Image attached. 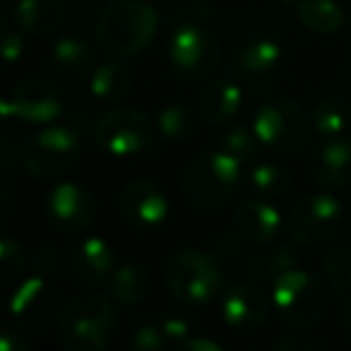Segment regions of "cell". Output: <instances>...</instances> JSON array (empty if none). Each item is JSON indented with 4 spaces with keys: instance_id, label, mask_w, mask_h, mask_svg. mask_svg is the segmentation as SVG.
Masks as SVG:
<instances>
[{
    "instance_id": "obj_1",
    "label": "cell",
    "mask_w": 351,
    "mask_h": 351,
    "mask_svg": "<svg viewBox=\"0 0 351 351\" xmlns=\"http://www.w3.org/2000/svg\"><path fill=\"white\" fill-rule=\"evenodd\" d=\"M159 27L156 10L145 0H113L97 20V44L108 58L128 60L145 53Z\"/></svg>"
},
{
    "instance_id": "obj_2",
    "label": "cell",
    "mask_w": 351,
    "mask_h": 351,
    "mask_svg": "<svg viewBox=\"0 0 351 351\" xmlns=\"http://www.w3.org/2000/svg\"><path fill=\"white\" fill-rule=\"evenodd\" d=\"M243 186V164L221 149L197 154L181 176V195L193 210L217 212Z\"/></svg>"
},
{
    "instance_id": "obj_3",
    "label": "cell",
    "mask_w": 351,
    "mask_h": 351,
    "mask_svg": "<svg viewBox=\"0 0 351 351\" xmlns=\"http://www.w3.org/2000/svg\"><path fill=\"white\" fill-rule=\"evenodd\" d=\"M116 330V306L99 291L77 293L60 308L58 335L68 351H106Z\"/></svg>"
},
{
    "instance_id": "obj_4",
    "label": "cell",
    "mask_w": 351,
    "mask_h": 351,
    "mask_svg": "<svg viewBox=\"0 0 351 351\" xmlns=\"http://www.w3.org/2000/svg\"><path fill=\"white\" fill-rule=\"evenodd\" d=\"M164 282L176 301L188 306H205L221 293L224 269L215 253L183 248L166 260Z\"/></svg>"
},
{
    "instance_id": "obj_5",
    "label": "cell",
    "mask_w": 351,
    "mask_h": 351,
    "mask_svg": "<svg viewBox=\"0 0 351 351\" xmlns=\"http://www.w3.org/2000/svg\"><path fill=\"white\" fill-rule=\"evenodd\" d=\"M166 53L173 73L188 82L210 77L221 63V44L217 34L195 20H183L173 27Z\"/></svg>"
},
{
    "instance_id": "obj_6",
    "label": "cell",
    "mask_w": 351,
    "mask_h": 351,
    "mask_svg": "<svg viewBox=\"0 0 351 351\" xmlns=\"http://www.w3.org/2000/svg\"><path fill=\"white\" fill-rule=\"evenodd\" d=\"M311 118L291 99H269L258 108L253 118V130L260 145L277 154H301L311 145Z\"/></svg>"
},
{
    "instance_id": "obj_7",
    "label": "cell",
    "mask_w": 351,
    "mask_h": 351,
    "mask_svg": "<svg viewBox=\"0 0 351 351\" xmlns=\"http://www.w3.org/2000/svg\"><path fill=\"white\" fill-rule=\"evenodd\" d=\"M80 135L70 125H49L25 142L22 166L36 181H60L77 166Z\"/></svg>"
},
{
    "instance_id": "obj_8",
    "label": "cell",
    "mask_w": 351,
    "mask_h": 351,
    "mask_svg": "<svg viewBox=\"0 0 351 351\" xmlns=\"http://www.w3.org/2000/svg\"><path fill=\"white\" fill-rule=\"evenodd\" d=\"M272 306L293 330L317 325L327 311V291L317 277L303 269H289L272 284Z\"/></svg>"
},
{
    "instance_id": "obj_9",
    "label": "cell",
    "mask_w": 351,
    "mask_h": 351,
    "mask_svg": "<svg viewBox=\"0 0 351 351\" xmlns=\"http://www.w3.org/2000/svg\"><path fill=\"white\" fill-rule=\"evenodd\" d=\"M344 229V207L330 193L306 195L287 217V234L296 245H325Z\"/></svg>"
},
{
    "instance_id": "obj_10",
    "label": "cell",
    "mask_w": 351,
    "mask_h": 351,
    "mask_svg": "<svg viewBox=\"0 0 351 351\" xmlns=\"http://www.w3.org/2000/svg\"><path fill=\"white\" fill-rule=\"evenodd\" d=\"M8 315L12 325L25 335H44L60 317V301L56 282L39 274H29L17 282L8 303Z\"/></svg>"
},
{
    "instance_id": "obj_11",
    "label": "cell",
    "mask_w": 351,
    "mask_h": 351,
    "mask_svg": "<svg viewBox=\"0 0 351 351\" xmlns=\"http://www.w3.org/2000/svg\"><path fill=\"white\" fill-rule=\"evenodd\" d=\"M94 142L106 154L128 159L154 145V125L137 108H111L94 125Z\"/></svg>"
},
{
    "instance_id": "obj_12",
    "label": "cell",
    "mask_w": 351,
    "mask_h": 351,
    "mask_svg": "<svg viewBox=\"0 0 351 351\" xmlns=\"http://www.w3.org/2000/svg\"><path fill=\"white\" fill-rule=\"evenodd\" d=\"M46 219L60 234H80L97 217V200L84 186L60 181L46 195Z\"/></svg>"
},
{
    "instance_id": "obj_13",
    "label": "cell",
    "mask_w": 351,
    "mask_h": 351,
    "mask_svg": "<svg viewBox=\"0 0 351 351\" xmlns=\"http://www.w3.org/2000/svg\"><path fill=\"white\" fill-rule=\"evenodd\" d=\"M118 210L123 219L135 229H156L169 219V197L164 188L152 178H137L128 183L118 195Z\"/></svg>"
},
{
    "instance_id": "obj_14",
    "label": "cell",
    "mask_w": 351,
    "mask_h": 351,
    "mask_svg": "<svg viewBox=\"0 0 351 351\" xmlns=\"http://www.w3.org/2000/svg\"><path fill=\"white\" fill-rule=\"evenodd\" d=\"M284 60V46L272 34H255L243 39L234 49L231 68L239 77L250 82L253 87H263L272 80Z\"/></svg>"
},
{
    "instance_id": "obj_15",
    "label": "cell",
    "mask_w": 351,
    "mask_h": 351,
    "mask_svg": "<svg viewBox=\"0 0 351 351\" xmlns=\"http://www.w3.org/2000/svg\"><path fill=\"white\" fill-rule=\"evenodd\" d=\"M8 99L15 118L25 125H51L63 113L58 89L44 77H25L12 87Z\"/></svg>"
},
{
    "instance_id": "obj_16",
    "label": "cell",
    "mask_w": 351,
    "mask_h": 351,
    "mask_svg": "<svg viewBox=\"0 0 351 351\" xmlns=\"http://www.w3.org/2000/svg\"><path fill=\"white\" fill-rule=\"evenodd\" d=\"M311 183L320 188L351 186V140L349 137H322L311 147L306 161Z\"/></svg>"
},
{
    "instance_id": "obj_17",
    "label": "cell",
    "mask_w": 351,
    "mask_h": 351,
    "mask_svg": "<svg viewBox=\"0 0 351 351\" xmlns=\"http://www.w3.org/2000/svg\"><path fill=\"white\" fill-rule=\"evenodd\" d=\"M116 267V250L101 236H84L70 250V269L82 287H108Z\"/></svg>"
},
{
    "instance_id": "obj_18",
    "label": "cell",
    "mask_w": 351,
    "mask_h": 351,
    "mask_svg": "<svg viewBox=\"0 0 351 351\" xmlns=\"http://www.w3.org/2000/svg\"><path fill=\"white\" fill-rule=\"evenodd\" d=\"M267 315L269 298L255 282H236L221 298V317L236 332H258Z\"/></svg>"
},
{
    "instance_id": "obj_19",
    "label": "cell",
    "mask_w": 351,
    "mask_h": 351,
    "mask_svg": "<svg viewBox=\"0 0 351 351\" xmlns=\"http://www.w3.org/2000/svg\"><path fill=\"white\" fill-rule=\"evenodd\" d=\"M282 212L263 197H250L243 200L234 212V226L236 234L243 241L255 245L272 243L282 231Z\"/></svg>"
},
{
    "instance_id": "obj_20",
    "label": "cell",
    "mask_w": 351,
    "mask_h": 351,
    "mask_svg": "<svg viewBox=\"0 0 351 351\" xmlns=\"http://www.w3.org/2000/svg\"><path fill=\"white\" fill-rule=\"evenodd\" d=\"M241 106H243V87L229 77L210 80L200 89L195 101V111L200 121L210 123V125L229 123L241 111Z\"/></svg>"
},
{
    "instance_id": "obj_21",
    "label": "cell",
    "mask_w": 351,
    "mask_h": 351,
    "mask_svg": "<svg viewBox=\"0 0 351 351\" xmlns=\"http://www.w3.org/2000/svg\"><path fill=\"white\" fill-rule=\"evenodd\" d=\"M65 0H17L15 25L27 36H49L65 22Z\"/></svg>"
},
{
    "instance_id": "obj_22",
    "label": "cell",
    "mask_w": 351,
    "mask_h": 351,
    "mask_svg": "<svg viewBox=\"0 0 351 351\" xmlns=\"http://www.w3.org/2000/svg\"><path fill=\"white\" fill-rule=\"evenodd\" d=\"M298 260H301V250L291 241V243L274 245L269 250L250 255L248 263H245V272L258 284H274L289 269H296Z\"/></svg>"
},
{
    "instance_id": "obj_23",
    "label": "cell",
    "mask_w": 351,
    "mask_h": 351,
    "mask_svg": "<svg viewBox=\"0 0 351 351\" xmlns=\"http://www.w3.org/2000/svg\"><path fill=\"white\" fill-rule=\"evenodd\" d=\"M132 77L128 73L125 65H121L118 60H106V63L97 65L89 77V92L99 104H121L123 99L130 94Z\"/></svg>"
},
{
    "instance_id": "obj_24",
    "label": "cell",
    "mask_w": 351,
    "mask_h": 351,
    "mask_svg": "<svg viewBox=\"0 0 351 351\" xmlns=\"http://www.w3.org/2000/svg\"><path fill=\"white\" fill-rule=\"evenodd\" d=\"M298 22L313 34L330 36L339 32L346 22L344 8L337 0H298L296 3Z\"/></svg>"
},
{
    "instance_id": "obj_25",
    "label": "cell",
    "mask_w": 351,
    "mask_h": 351,
    "mask_svg": "<svg viewBox=\"0 0 351 351\" xmlns=\"http://www.w3.org/2000/svg\"><path fill=\"white\" fill-rule=\"evenodd\" d=\"M108 291H111L113 301L121 303V306H137L152 291L149 272L137 263L121 265V267H116L111 282H108Z\"/></svg>"
},
{
    "instance_id": "obj_26",
    "label": "cell",
    "mask_w": 351,
    "mask_h": 351,
    "mask_svg": "<svg viewBox=\"0 0 351 351\" xmlns=\"http://www.w3.org/2000/svg\"><path fill=\"white\" fill-rule=\"evenodd\" d=\"M51 63L63 75H82L92 68L94 49L84 36L80 34H63L51 46Z\"/></svg>"
},
{
    "instance_id": "obj_27",
    "label": "cell",
    "mask_w": 351,
    "mask_h": 351,
    "mask_svg": "<svg viewBox=\"0 0 351 351\" xmlns=\"http://www.w3.org/2000/svg\"><path fill=\"white\" fill-rule=\"evenodd\" d=\"M308 118L322 137H346L351 128V106L339 97H322L313 104Z\"/></svg>"
},
{
    "instance_id": "obj_28",
    "label": "cell",
    "mask_w": 351,
    "mask_h": 351,
    "mask_svg": "<svg viewBox=\"0 0 351 351\" xmlns=\"http://www.w3.org/2000/svg\"><path fill=\"white\" fill-rule=\"evenodd\" d=\"M197 118H200L197 111L188 106V104H181V101L166 104V106L159 108V113H156V130H159V135L164 137L166 142L181 145L188 137H193V132H195V128H197Z\"/></svg>"
},
{
    "instance_id": "obj_29",
    "label": "cell",
    "mask_w": 351,
    "mask_h": 351,
    "mask_svg": "<svg viewBox=\"0 0 351 351\" xmlns=\"http://www.w3.org/2000/svg\"><path fill=\"white\" fill-rule=\"evenodd\" d=\"M248 181L250 188L258 193L263 200H282L289 191H291V173L284 166L274 164V161H253L248 169Z\"/></svg>"
},
{
    "instance_id": "obj_30",
    "label": "cell",
    "mask_w": 351,
    "mask_h": 351,
    "mask_svg": "<svg viewBox=\"0 0 351 351\" xmlns=\"http://www.w3.org/2000/svg\"><path fill=\"white\" fill-rule=\"evenodd\" d=\"M325 274L335 293L351 303V241H335L325 253Z\"/></svg>"
},
{
    "instance_id": "obj_31",
    "label": "cell",
    "mask_w": 351,
    "mask_h": 351,
    "mask_svg": "<svg viewBox=\"0 0 351 351\" xmlns=\"http://www.w3.org/2000/svg\"><path fill=\"white\" fill-rule=\"evenodd\" d=\"M219 149L224 154L234 156L241 164H253L260 156V145L258 135H255L253 125H241V123H234V125H226L224 130L219 132Z\"/></svg>"
},
{
    "instance_id": "obj_32",
    "label": "cell",
    "mask_w": 351,
    "mask_h": 351,
    "mask_svg": "<svg viewBox=\"0 0 351 351\" xmlns=\"http://www.w3.org/2000/svg\"><path fill=\"white\" fill-rule=\"evenodd\" d=\"M25 272V248L10 236H0V289L20 282Z\"/></svg>"
},
{
    "instance_id": "obj_33",
    "label": "cell",
    "mask_w": 351,
    "mask_h": 351,
    "mask_svg": "<svg viewBox=\"0 0 351 351\" xmlns=\"http://www.w3.org/2000/svg\"><path fill=\"white\" fill-rule=\"evenodd\" d=\"M130 349L132 351H169V341H166L164 332H161L159 322H145L140 325L130 337Z\"/></svg>"
},
{
    "instance_id": "obj_34",
    "label": "cell",
    "mask_w": 351,
    "mask_h": 351,
    "mask_svg": "<svg viewBox=\"0 0 351 351\" xmlns=\"http://www.w3.org/2000/svg\"><path fill=\"white\" fill-rule=\"evenodd\" d=\"M60 269H63V253L56 245H39L34 253V260H32V274H39V277L56 282Z\"/></svg>"
},
{
    "instance_id": "obj_35",
    "label": "cell",
    "mask_w": 351,
    "mask_h": 351,
    "mask_svg": "<svg viewBox=\"0 0 351 351\" xmlns=\"http://www.w3.org/2000/svg\"><path fill=\"white\" fill-rule=\"evenodd\" d=\"M159 325H161V332H164L171 349H181V346L193 337L191 320L183 315H169V317H164Z\"/></svg>"
},
{
    "instance_id": "obj_36",
    "label": "cell",
    "mask_w": 351,
    "mask_h": 351,
    "mask_svg": "<svg viewBox=\"0 0 351 351\" xmlns=\"http://www.w3.org/2000/svg\"><path fill=\"white\" fill-rule=\"evenodd\" d=\"M25 56V36L22 32H0V65H12Z\"/></svg>"
},
{
    "instance_id": "obj_37",
    "label": "cell",
    "mask_w": 351,
    "mask_h": 351,
    "mask_svg": "<svg viewBox=\"0 0 351 351\" xmlns=\"http://www.w3.org/2000/svg\"><path fill=\"white\" fill-rule=\"evenodd\" d=\"M272 351H322V346L303 332H287L274 341Z\"/></svg>"
},
{
    "instance_id": "obj_38",
    "label": "cell",
    "mask_w": 351,
    "mask_h": 351,
    "mask_svg": "<svg viewBox=\"0 0 351 351\" xmlns=\"http://www.w3.org/2000/svg\"><path fill=\"white\" fill-rule=\"evenodd\" d=\"M22 149H25V145H20L15 135L0 132V166L3 169H12V166L22 164Z\"/></svg>"
},
{
    "instance_id": "obj_39",
    "label": "cell",
    "mask_w": 351,
    "mask_h": 351,
    "mask_svg": "<svg viewBox=\"0 0 351 351\" xmlns=\"http://www.w3.org/2000/svg\"><path fill=\"white\" fill-rule=\"evenodd\" d=\"M241 236L231 234V231H224L215 239V245H212V253L217 255L219 260H231L241 253Z\"/></svg>"
},
{
    "instance_id": "obj_40",
    "label": "cell",
    "mask_w": 351,
    "mask_h": 351,
    "mask_svg": "<svg viewBox=\"0 0 351 351\" xmlns=\"http://www.w3.org/2000/svg\"><path fill=\"white\" fill-rule=\"evenodd\" d=\"M0 351H29V344L22 335L12 330H0Z\"/></svg>"
},
{
    "instance_id": "obj_41",
    "label": "cell",
    "mask_w": 351,
    "mask_h": 351,
    "mask_svg": "<svg viewBox=\"0 0 351 351\" xmlns=\"http://www.w3.org/2000/svg\"><path fill=\"white\" fill-rule=\"evenodd\" d=\"M176 351H224L215 339H207V337H191L181 349Z\"/></svg>"
},
{
    "instance_id": "obj_42",
    "label": "cell",
    "mask_w": 351,
    "mask_h": 351,
    "mask_svg": "<svg viewBox=\"0 0 351 351\" xmlns=\"http://www.w3.org/2000/svg\"><path fill=\"white\" fill-rule=\"evenodd\" d=\"M8 217H10V195H8V191L0 183V226L5 224Z\"/></svg>"
},
{
    "instance_id": "obj_43",
    "label": "cell",
    "mask_w": 351,
    "mask_h": 351,
    "mask_svg": "<svg viewBox=\"0 0 351 351\" xmlns=\"http://www.w3.org/2000/svg\"><path fill=\"white\" fill-rule=\"evenodd\" d=\"M10 118H15V113H12V106H10V99L0 97V128L5 125Z\"/></svg>"
},
{
    "instance_id": "obj_44",
    "label": "cell",
    "mask_w": 351,
    "mask_h": 351,
    "mask_svg": "<svg viewBox=\"0 0 351 351\" xmlns=\"http://www.w3.org/2000/svg\"><path fill=\"white\" fill-rule=\"evenodd\" d=\"M344 322H346V330L351 332V303H346V313H344Z\"/></svg>"
},
{
    "instance_id": "obj_45",
    "label": "cell",
    "mask_w": 351,
    "mask_h": 351,
    "mask_svg": "<svg viewBox=\"0 0 351 351\" xmlns=\"http://www.w3.org/2000/svg\"><path fill=\"white\" fill-rule=\"evenodd\" d=\"M3 25H5V12H3V3H0V32H3Z\"/></svg>"
},
{
    "instance_id": "obj_46",
    "label": "cell",
    "mask_w": 351,
    "mask_h": 351,
    "mask_svg": "<svg viewBox=\"0 0 351 351\" xmlns=\"http://www.w3.org/2000/svg\"><path fill=\"white\" fill-rule=\"evenodd\" d=\"M346 20H349V27H351V12H349V15H346Z\"/></svg>"
},
{
    "instance_id": "obj_47",
    "label": "cell",
    "mask_w": 351,
    "mask_h": 351,
    "mask_svg": "<svg viewBox=\"0 0 351 351\" xmlns=\"http://www.w3.org/2000/svg\"><path fill=\"white\" fill-rule=\"evenodd\" d=\"M0 315H3V303H0Z\"/></svg>"
}]
</instances>
